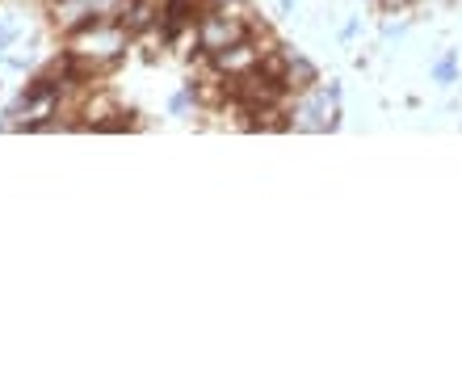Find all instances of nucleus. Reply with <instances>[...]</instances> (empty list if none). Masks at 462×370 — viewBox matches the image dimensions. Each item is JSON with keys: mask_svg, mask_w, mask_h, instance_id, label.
<instances>
[{"mask_svg": "<svg viewBox=\"0 0 462 370\" xmlns=\"http://www.w3.org/2000/svg\"><path fill=\"white\" fill-rule=\"evenodd\" d=\"M131 42H134V34L118 22V17H97V22H88L85 30L68 34V51H72L76 63L93 76L114 68V63L131 51Z\"/></svg>", "mask_w": 462, "mask_h": 370, "instance_id": "f257e3e1", "label": "nucleus"}, {"mask_svg": "<svg viewBox=\"0 0 462 370\" xmlns=\"http://www.w3.org/2000/svg\"><path fill=\"white\" fill-rule=\"evenodd\" d=\"M433 76H438V80H450V76H454V60H446V63H441V68H438V72H433Z\"/></svg>", "mask_w": 462, "mask_h": 370, "instance_id": "423d86ee", "label": "nucleus"}, {"mask_svg": "<svg viewBox=\"0 0 462 370\" xmlns=\"http://www.w3.org/2000/svg\"><path fill=\"white\" fill-rule=\"evenodd\" d=\"M316 85H319V68L307 60V55L291 51V55H286V68H282V88H286L291 97H303V93H311Z\"/></svg>", "mask_w": 462, "mask_h": 370, "instance_id": "20e7f679", "label": "nucleus"}, {"mask_svg": "<svg viewBox=\"0 0 462 370\" xmlns=\"http://www.w3.org/2000/svg\"><path fill=\"white\" fill-rule=\"evenodd\" d=\"M253 22H248V13H231V9H202L198 17L194 34H198V51L202 55H215V51H227L231 42H240L248 38Z\"/></svg>", "mask_w": 462, "mask_h": 370, "instance_id": "f03ea898", "label": "nucleus"}, {"mask_svg": "<svg viewBox=\"0 0 462 370\" xmlns=\"http://www.w3.org/2000/svg\"><path fill=\"white\" fill-rule=\"evenodd\" d=\"M17 42V25H0V47H13Z\"/></svg>", "mask_w": 462, "mask_h": 370, "instance_id": "39448f33", "label": "nucleus"}, {"mask_svg": "<svg viewBox=\"0 0 462 370\" xmlns=\"http://www.w3.org/2000/svg\"><path fill=\"white\" fill-rule=\"evenodd\" d=\"M210 68L219 76H227V80H236V76H248L261 63V47H256V38H240V42H231L227 51H215V55H207Z\"/></svg>", "mask_w": 462, "mask_h": 370, "instance_id": "7ed1b4c3", "label": "nucleus"}]
</instances>
